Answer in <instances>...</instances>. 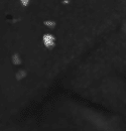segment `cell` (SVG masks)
Instances as JSON below:
<instances>
[{"instance_id":"1","label":"cell","mask_w":126,"mask_h":131,"mask_svg":"<svg viewBox=\"0 0 126 131\" xmlns=\"http://www.w3.org/2000/svg\"><path fill=\"white\" fill-rule=\"evenodd\" d=\"M43 41L48 49H53L54 46V37L52 34H44L43 36Z\"/></svg>"},{"instance_id":"4","label":"cell","mask_w":126,"mask_h":131,"mask_svg":"<svg viewBox=\"0 0 126 131\" xmlns=\"http://www.w3.org/2000/svg\"><path fill=\"white\" fill-rule=\"evenodd\" d=\"M44 24L47 25V26L50 27V28H53L54 26H56V22L52 21V20H47V21H44Z\"/></svg>"},{"instance_id":"3","label":"cell","mask_w":126,"mask_h":131,"mask_svg":"<svg viewBox=\"0 0 126 131\" xmlns=\"http://www.w3.org/2000/svg\"><path fill=\"white\" fill-rule=\"evenodd\" d=\"M25 76H26V73H25L24 71H18V73L16 74V78H17L18 80H21L25 77Z\"/></svg>"},{"instance_id":"5","label":"cell","mask_w":126,"mask_h":131,"mask_svg":"<svg viewBox=\"0 0 126 131\" xmlns=\"http://www.w3.org/2000/svg\"><path fill=\"white\" fill-rule=\"evenodd\" d=\"M21 1V4L23 6H27L28 5V2H29V0H20Z\"/></svg>"},{"instance_id":"2","label":"cell","mask_w":126,"mask_h":131,"mask_svg":"<svg viewBox=\"0 0 126 131\" xmlns=\"http://www.w3.org/2000/svg\"><path fill=\"white\" fill-rule=\"evenodd\" d=\"M11 60H12V63H13L14 65H19L20 63H21V61H20V58H19L18 54H13Z\"/></svg>"}]
</instances>
